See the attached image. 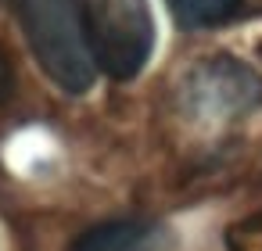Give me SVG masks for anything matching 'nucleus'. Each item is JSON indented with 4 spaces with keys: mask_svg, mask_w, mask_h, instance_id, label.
Wrapping results in <instances>:
<instances>
[{
    "mask_svg": "<svg viewBox=\"0 0 262 251\" xmlns=\"http://www.w3.org/2000/svg\"><path fill=\"white\" fill-rule=\"evenodd\" d=\"M11 4L40 69L65 94H86L94 86L97 65L86 43L83 0H11Z\"/></svg>",
    "mask_w": 262,
    "mask_h": 251,
    "instance_id": "f257e3e1",
    "label": "nucleus"
},
{
    "mask_svg": "<svg viewBox=\"0 0 262 251\" xmlns=\"http://www.w3.org/2000/svg\"><path fill=\"white\" fill-rule=\"evenodd\" d=\"M83 26L94 65L115 79H137L155 51V18L147 0H83Z\"/></svg>",
    "mask_w": 262,
    "mask_h": 251,
    "instance_id": "f03ea898",
    "label": "nucleus"
},
{
    "mask_svg": "<svg viewBox=\"0 0 262 251\" xmlns=\"http://www.w3.org/2000/svg\"><path fill=\"white\" fill-rule=\"evenodd\" d=\"M262 86L258 79L230 61V58H215L208 65H201L194 76H190V86H187V97H190V111L201 108V115L208 119H233V115H244L255 101H258Z\"/></svg>",
    "mask_w": 262,
    "mask_h": 251,
    "instance_id": "7ed1b4c3",
    "label": "nucleus"
},
{
    "mask_svg": "<svg viewBox=\"0 0 262 251\" xmlns=\"http://www.w3.org/2000/svg\"><path fill=\"white\" fill-rule=\"evenodd\" d=\"M155 233L158 230L147 219H112L79 233L69 251H151Z\"/></svg>",
    "mask_w": 262,
    "mask_h": 251,
    "instance_id": "20e7f679",
    "label": "nucleus"
},
{
    "mask_svg": "<svg viewBox=\"0 0 262 251\" xmlns=\"http://www.w3.org/2000/svg\"><path fill=\"white\" fill-rule=\"evenodd\" d=\"M183 29H215L230 22L244 0H165Z\"/></svg>",
    "mask_w": 262,
    "mask_h": 251,
    "instance_id": "39448f33",
    "label": "nucleus"
},
{
    "mask_svg": "<svg viewBox=\"0 0 262 251\" xmlns=\"http://www.w3.org/2000/svg\"><path fill=\"white\" fill-rule=\"evenodd\" d=\"M230 251H262V215L230 230Z\"/></svg>",
    "mask_w": 262,
    "mask_h": 251,
    "instance_id": "423d86ee",
    "label": "nucleus"
},
{
    "mask_svg": "<svg viewBox=\"0 0 262 251\" xmlns=\"http://www.w3.org/2000/svg\"><path fill=\"white\" fill-rule=\"evenodd\" d=\"M11 90H15V69H11L8 51L0 47V104H4V101L11 97Z\"/></svg>",
    "mask_w": 262,
    "mask_h": 251,
    "instance_id": "0eeeda50",
    "label": "nucleus"
}]
</instances>
